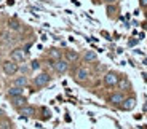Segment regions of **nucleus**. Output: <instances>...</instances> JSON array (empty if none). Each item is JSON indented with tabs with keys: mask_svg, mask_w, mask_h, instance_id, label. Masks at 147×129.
<instances>
[{
	"mask_svg": "<svg viewBox=\"0 0 147 129\" xmlns=\"http://www.w3.org/2000/svg\"><path fill=\"white\" fill-rule=\"evenodd\" d=\"M26 57H27V53L24 51L21 46H16V48H13L10 51V59L15 61V62H18V64H22L24 61H26Z\"/></svg>",
	"mask_w": 147,
	"mask_h": 129,
	"instance_id": "423d86ee",
	"label": "nucleus"
},
{
	"mask_svg": "<svg viewBox=\"0 0 147 129\" xmlns=\"http://www.w3.org/2000/svg\"><path fill=\"white\" fill-rule=\"evenodd\" d=\"M117 88H120V91H128V88H129V81L126 80L125 77H123V75H121V78H120V81H118V86Z\"/></svg>",
	"mask_w": 147,
	"mask_h": 129,
	"instance_id": "f3484780",
	"label": "nucleus"
},
{
	"mask_svg": "<svg viewBox=\"0 0 147 129\" xmlns=\"http://www.w3.org/2000/svg\"><path fill=\"white\" fill-rule=\"evenodd\" d=\"M93 2H94V3H101V2H102V0H93Z\"/></svg>",
	"mask_w": 147,
	"mask_h": 129,
	"instance_id": "393cba45",
	"label": "nucleus"
},
{
	"mask_svg": "<svg viewBox=\"0 0 147 129\" xmlns=\"http://www.w3.org/2000/svg\"><path fill=\"white\" fill-rule=\"evenodd\" d=\"M11 100V107L15 108V110H19V108H22L24 105H27V97L26 96H16V97H10Z\"/></svg>",
	"mask_w": 147,
	"mask_h": 129,
	"instance_id": "6e6552de",
	"label": "nucleus"
},
{
	"mask_svg": "<svg viewBox=\"0 0 147 129\" xmlns=\"http://www.w3.org/2000/svg\"><path fill=\"white\" fill-rule=\"evenodd\" d=\"M106 10H107V15H109V18L114 19L115 15H117L118 7H117V3H115V5H106Z\"/></svg>",
	"mask_w": 147,
	"mask_h": 129,
	"instance_id": "a211bd4d",
	"label": "nucleus"
},
{
	"mask_svg": "<svg viewBox=\"0 0 147 129\" xmlns=\"http://www.w3.org/2000/svg\"><path fill=\"white\" fill-rule=\"evenodd\" d=\"M82 61H83L85 64H93V62H98V54H96L94 51H85L83 56H82Z\"/></svg>",
	"mask_w": 147,
	"mask_h": 129,
	"instance_id": "f8f14e48",
	"label": "nucleus"
},
{
	"mask_svg": "<svg viewBox=\"0 0 147 129\" xmlns=\"http://www.w3.org/2000/svg\"><path fill=\"white\" fill-rule=\"evenodd\" d=\"M134 107H136V99H134L133 96H126L125 99H123V102H121V105H120V110L131 112Z\"/></svg>",
	"mask_w": 147,
	"mask_h": 129,
	"instance_id": "1a4fd4ad",
	"label": "nucleus"
},
{
	"mask_svg": "<svg viewBox=\"0 0 147 129\" xmlns=\"http://www.w3.org/2000/svg\"><path fill=\"white\" fill-rule=\"evenodd\" d=\"M5 116V112H3V108H0V118H3Z\"/></svg>",
	"mask_w": 147,
	"mask_h": 129,
	"instance_id": "b1692460",
	"label": "nucleus"
},
{
	"mask_svg": "<svg viewBox=\"0 0 147 129\" xmlns=\"http://www.w3.org/2000/svg\"><path fill=\"white\" fill-rule=\"evenodd\" d=\"M139 5L141 8H147V0H139Z\"/></svg>",
	"mask_w": 147,
	"mask_h": 129,
	"instance_id": "5701e85b",
	"label": "nucleus"
},
{
	"mask_svg": "<svg viewBox=\"0 0 147 129\" xmlns=\"http://www.w3.org/2000/svg\"><path fill=\"white\" fill-rule=\"evenodd\" d=\"M19 72H21L22 75H27V74H30V72H32V70H30V66H21V64H19Z\"/></svg>",
	"mask_w": 147,
	"mask_h": 129,
	"instance_id": "6ab92c4d",
	"label": "nucleus"
},
{
	"mask_svg": "<svg viewBox=\"0 0 147 129\" xmlns=\"http://www.w3.org/2000/svg\"><path fill=\"white\" fill-rule=\"evenodd\" d=\"M102 3H106V5H115V3H118V0H102Z\"/></svg>",
	"mask_w": 147,
	"mask_h": 129,
	"instance_id": "4be33fe9",
	"label": "nucleus"
},
{
	"mask_svg": "<svg viewBox=\"0 0 147 129\" xmlns=\"http://www.w3.org/2000/svg\"><path fill=\"white\" fill-rule=\"evenodd\" d=\"M48 57H50V61H58V59H61L63 57V51L61 49H58V48H51L50 51H48Z\"/></svg>",
	"mask_w": 147,
	"mask_h": 129,
	"instance_id": "2eb2a0df",
	"label": "nucleus"
},
{
	"mask_svg": "<svg viewBox=\"0 0 147 129\" xmlns=\"http://www.w3.org/2000/svg\"><path fill=\"white\" fill-rule=\"evenodd\" d=\"M125 92L123 91H114L112 94H109V97H107V102H109V105H112V107L115 108H120L121 102H123V99H125Z\"/></svg>",
	"mask_w": 147,
	"mask_h": 129,
	"instance_id": "39448f33",
	"label": "nucleus"
},
{
	"mask_svg": "<svg viewBox=\"0 0 147 129\" xmlns=\"http://www.w3.org/2000/svg\"><path fill=\"white\" fill-rule=\"evenodd\" d=\"M10 128H11L10 121H8V120H2V124H0V129H10Z\"/></svg>",
	"mask_w": 147,
	"mask_h": 129,
	"instance_id": "412c9836",
	"label": "nucleus"
},
{
	"mask_svg": "<svg viewBox=\"0 0 147 129\" xmlns=\"http://www.w3.org/2000/svg\"><path fill=\"white\" fill-rule=\"evenodd\" d=\"M19 115H22V116H26V118H30V116H35V112H37V108L34 107V105H24L22 108H19Z\"/></svg>",
	"mask_w": 147,
	"mask_h": 129,
	"instance_id": "9b49d317",
	"label": "nucleus"
},
{
	"mask_svg": "<svg viewBox=\"0 0 147 129\" xmlns=\"http://www.w3.org/2000/svg\"><path fill=\"white\" fill-rule=\"evenodd\" d=\"M120 78H121V75L118 74V72L109 70V72H106L104 77H102V85L106 86V88H117Z\"/></svg>",
	"mask_w": 147,
	"mask_h": 129,
	"instance_id": "f257e3e1",
	"label": "nucleus"
},
{
	"mask_svg": "<svg viewBox=\"0 0 147 129\" xmlns=\"http://www.w3.org/2000/svg\"><path fill=\"white\" fill-rule=\"evenodd\" d=\"M90 77H91V70L86 66H80L75 70V74H74V80L77 81V83H80V85H85L90 80Z\"/></svg>",
	"mask_w": 147,
	"mask_h": 129,
	"instance_id": "f03ea898",
	"label": "nucleus"
},
{
	"mask_svg": "<svg viewBox=\"0 0 147 129\" xmlns=\"http://www.w3.org/2000/svg\"><path fill=\"white\" fill-rule=\"evenodd\" d=\"M24 88H19V86H10V89L7 91V96L8 97H16V96H21Z\"/></svg>",
	"mask_w": 147,
	"mask_h": 129,
	"instance_id": "dca6fc26",
	"label": "nucleus"
},
{
	"mask_svg": "<svg viewBox=\"0 0 147 129\" xmlns=\"http://www.w3.org/2000/svg\"><path fill=\"white\" fill-rule=\"evenodd\" d=\"M69 67H70V64L67 62L64 57H61V59H58V61L53 62V70H55L56 74H59V75L67 74V72H69Z\"/></svg>",
	"mask_w": 147,
	"mask_h": 129,
	"instance_id": "0eeeda50",
	"label": "nucleus"
},
{
	"mask_svg": "<svg viewBox=\"0 0 147 129\" xmlns=\"http://www.w3.org/2000/svg\"><path fill=\"white\" fill-rule=\"evenodd\" d=\"M63 57L69 64H74V62H78V61H80V54H78L75 49H66V51L63 53Z\"/></svg>",
	"mask_w": 147,
	"mask_h": 129,
	"instance_id": "9d476101",
	"label": "nucleus"
},
{
	"mask_svg": "<svg viewBox=\"0 0 147 129\" xmlns=\"http://www.w3.org/2000/svg\"><path fill=\"white\" fill-rule=\"evenodd\" d=\"M29 85V78L27 75H19V77L13 78V86H19V88H26Z\"/></svg>",
	"mask_w": 147,
	"mask_h": 129,
	"instance_id": "ddd939ff",
	"label": "nucleus"
},
{
	"mask_svg": "<svg viewBox=\"0 0 147 129\" xmlns=\"http://www.w3.org/2000/svg\"><path fill=\"white\" fill-rule=\"evenodd\" d=\"M2 70H3V74L8 75V77H15L19 72V64L15 62V61H11V59H5V61H2Z\"/></svg>",
	"mask_w": 147,
	"mask_h": 129,
	"instance_id": "7ed1b4c3",
	"label": "nucleus"
},
{
	"mask_svg": "<svg viewBox=\"0 0 147 129\" xmlns=\"http://www.w3.org/2000/svg\"><path fill=\"white\" fill-rule=\"evenodd\" d=\"M40 66H42L40 61H38V59H34L32 62H30V70H32V72H34V70H38V69H40Z\"/></svg>",
	"mask_w": 147,
	"mask_h": 129,
	"instance_id": "aec40b11",
	"label": "nucleus"
},
{
	"mask_svg": "<svg viewBox=\"0 0 147 129\" xmlns=\"http://www.w3.org/2000/svg\"><path fill=\"white\" fill-rule=\"evenodd\" d=\"M50 81H51V75L48 74V72H40V74H37L34 77V86L42 89V88L50 85Z\"/></svg>",
	"mask_w": 147,
	"mask_h": 129,
	"instance_id": "20e7f679",
	"label": "nucleus"
},
{
	"mask_svg": "<svg viewBox=\"0 0 147 129\" xmlns=\"http://www.w3.org/2000/svg\"><path fill=\"white\" fill-rule=\"evenodd\" d=\"M2 120H3V118H0V124H2Z\"/></svg>",
	"mask_w": 147,
	"mask_h": 129,
	"instance_id": "a878e982",
	"label": "nucleus"
},
{
	"mask_svg": "<svg viewBox=\"0 0 147 129\" xmlns=\"http://www.w3.org/2000/svg\"><path fill=\"white\" fill-rule=\"evenodd\" d=\"M21 29H22L21 22H19L16 18H11V19H8V30H11V32H19Z\"/></svg>",
	"mask_w": 147,
	"mask_h": 129,
	"instance_id": "4468645a",
	"label": "nucleus"
}]
</instances>
